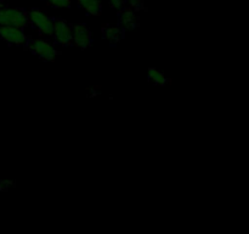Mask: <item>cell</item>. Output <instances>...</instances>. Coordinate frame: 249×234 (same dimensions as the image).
<instances>
[{
  "mask_svg": "<svg viewBox=\"0 0 249 234\" xmlns=\"http://www.w3.org/2000/svg\"><path fill=\"white\" fill-rule=\"evenodd\" d=\"M28 24V14L19 7L0 6V26L22 28Z\"/></svg>",
  "mask_w": 249,
  "mask_h": 234,
  "instance_id": "1",
  "label": "cell"
},
{
  "mask_svg": "<svg viewBox=\"0 0 249 234\" xmlns=\"http://www.w3.org/2000/svg\"><path fill=\"white\" fill-rule=\"evenodd\" d=\"M28 21L38 28L40 34L46 37H53V20L50 19L44 11L39 9H33L28 12Z\"/></svg>",
  "mask_w": 249,
  "mask_h": 234,
  "instance_id": "2",
  "label": "cell"
},
{
  "mask_svg": "<svg viewBox=\"0 0 249 234\" xmlns=\"http://www.w3.org/2000/svg\"><path fill=\"white\" fill-rule=\"evenodd\" d=\"M29 50L34 54V55L39 56L41 60L44 61H55L56 56L58 55V51L49 43L48 40L44 39H34L29 44Z\"/></svg>",
  "mask_w": 249,
  "mask_h": 234,
  "instance_id": "3",
  "label": "cell"
},
{
  "mask_svg": "<svg viewBox=\"0 0 249 234\" xmlns=\"http://www.w3.org/2000/svg\"><path fill=\"white\" fill-rule=\"evenodd\" d=\"M53 37L56 39L60 45L67 46L73 43V29L72 26L63 20H56L53 21Z\"/></svg>",
  "mask_w": 249,
  "mask_h": 234,
  "instance_id": "4",
  "label": "cell"
},
{
  "mask_svg": "<svg viewBox=\"0 0 249 234\" xmlns=\"http://www.w3.org/2000/svg\"><path fill=\"white\" fill-rule=\"evenodd\" d=\"M0 38L6 43L17 46L24 45L28 40L23 29L11 26H0Z\"/></svg>",
  "mask_w": 249,
  "mask_h": 234,
  "instance_id": "5",
  "label": "cell"
},
{
  "mask_svg": "<svg viewBox=\"0 0 249 234\" xmlns=\"http://www.w3.org/2000/svg\"><path fill=\"white\" fill-rule=\"evenodd\" d=\"M73 29V43L75 46L82 49H87L91 45L92 43V37L91 32H90L89 27L84 23H78Z\"/></svg>",
  "mask_w": 249,
  "mask_h": 234,
  "instance_id": "6",
  "label": "cell"
},
{
  "mask_svg": "<svg viewBox=\"0 0 249 234\" xmlns=\"http://www.w3.org/2000/svg\"><path fill=\"white\" fill-rule=\"evenodd\" d=\"M119 22L125 28H134L138 22V16L133 9H122L119 10Z\"/></svg>",
  "mask_w": 249,
  "mask_h": 234,
  "instance_id": "7",
  "label": "cell"
},
{
  "mask_svg": "<svg viewBox=\"0 0 249 234\" xmlns=\"http://www.w3.org/2000/svg\"><path fill=\"white\" fill-rule=\"evenodd\" d=\"M79 6L92 16H99L102 12L101 0H78Z\"/></svg>",
  "mask_w": 249,
  "mask_h": 234,
  "instance_id": "8",
  "label": "cell"
},
{
  "mask_svg": "<svg viewBox=\"0 0 249 234\" xmlns=\"http://www.w3.org/2000/svg\"><path fill=\"white\" fill-rule=\"evenodd\" d=\"M102 33H104L105 38L111 41V43H118L122 38V31L118 27L105 26L102 27Z\"/></svg>",
  "mask_w": 249,
  "mask_h": 234,
  "instance_id": "9",
  "label": "cell"
},
{
  "mask_svg": "<svg viewBox=\"0 0 249 234\" xmlns=\"http://www.w3.org/2000/svg\"><path fill=\"white\" fill-rule=\"evenodd\" d=\"M148 79L156 85H164L167 83V77L162 71L157 68H150L148 70Z\"/></svg>",
  "mask_w": 249,
  "mask_h": 234,
  "instance_id": "10",
  "label": "cell"
},
{
  "mask_svg": "<svg viewBox=\"0 0 249 234\" xmlns=\"http://www.w3.org/2000/svg\"><path fill=\"white\" fill-rule=\"evenodd\" d=\"M50 6L56 7V9H62V7H70L71 0H46Z\"/></svg>",
  "mask_w": 249,
  "mask_h": 234,
  "instance_id": "11",
  "label": "cell"
},
{
  "mask_svg": "<svg viewBox=\"0 0 249 234\" xmlns=\"http://www.w3.org/2000/svg\"><path fill=\"white\" fill-rule=\"evenodd\" d=\"M108 4L112 9L122 10L125 5V0H108Z\"/></svg>",
  "mask_w": 249,
  "mask_h": 234,
  "instance_id": "12",
  "label": "cell"
},
{
  "mask_svg": "<svg viewBox=\"0 0 249 234\" xmlns=\"http://www.w3.org/2000/svg\"><path fill=\"white\" fill-rule=\"evenodd\" d=\"M130 6L134 11H138V10H141L143 7V1L142 0H130Z\"/></svg>",
  "mask_w": 249,
  "mask_h": 234,
  "instance_id": "13",
  "label": "cell"
},
{
  "mask_svg": "<svg viewBox=\"0 0 249 234\" xmlns=\"http://www.w3.org/2000/svg\"><path fill=\"white\" fill-rule=\"evenodd\" d=\"M11 184H12V182H9V180H1V182H0V192L7 190Z\"/></svg>",
  "mask_w": 249,
  "mask_h": 234,
  "instance_id": "14",
  "label": "cell"
}]
</instances>
